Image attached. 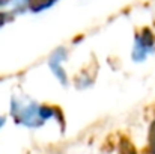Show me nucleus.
<instances>
[{
    "instance_id": "obj_1",
    "label": "nucleus",
    "mask_w": 155,
    "mask_h": 154,
    "mask_svg": "<svg viewBox=\"0 0 155 154\" xmlns=\"http://www.w3.org/2000/svg\"><path fill=\"white\" fill-rule=\"evenodd\" d=\"M56 115V110L50 106H39L35 101L12 97L11 100V116L23 125L38 127L47 119Z\"/></svg>"
},
{
    "instance_id": "obj_2",
    "label": "nucleus",
    "mask_w": 155,
    "mask_h": 154,
    "mask_svg": "<svg viewBox=\"0 0 155 154\" xmlns=\"http://www.w3.org/2000/svg\"><path fill=\"white\" fill-rule=\"evenodd\" d=\"M154 35L151 33V30L148 29H143L140 35H137L136 38V46H134V59L136 60H143L151 51L154 50Z\"/></svg>"
},
{
    "instance_id": "obj_3",
    "label": "nucleus",
    "mask_w": 155,
    "mask_h": 154,
    "mask_svg": "<svg viewBox=\"0 0 155 154\" xmlns=\"http://www.w3.org/2000/svg\"><path fill=\"white\" fill-rule=\"evenodd\" d=\"M32 0H0V17H6L8 14L20 12L29 8Z\"/></svg>"
},
{
    "instance_id": "obj_4",
    "label": "nucleus",
    "mask_w": 155,
    "mask_h": 154,
    "mask_svg": "<svg viewBox=\"0 0 155 154\" xmlns=\"http://www.w3.org/2000/svg\"><path fill=\"white\" fill-rule=\"evenodd\" d=\"M149 148H151V153L155 154V121L151 127V135H149Z\"/></svg>"
},
{
    "instance_id": "obj_5",
    "label": "nucleus",
    "mask_w": 155,
    "mask_h": 154,
    "mask_svg": "<svg viewBox=\"0 0 155 154\" xmlns=\"http://www.w3.org/2000/svg\"><path fill=\"white\" fill-rule=\"evenodd\" d=\"M5 124H6V118H5V116H2V115H0V128H2V127H3V125H5Z\"/></svg>"
}]
</instances>
